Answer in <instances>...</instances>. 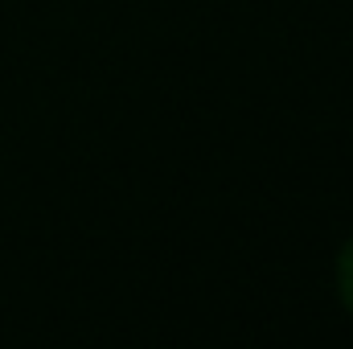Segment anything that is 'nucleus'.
I'll list each match as a JSON object with an SVG mask.
<instances>
[{"instance_id":"nucleus-1","label":"nucleus","mask_w":353,"mask_h":349,"mask_svg":"<svg viewBox=\"0 0 353 349\" xmlns=\"http://www.w3.org/2000/svg\"><path fill=\"white\" fill-rule=\"evenodd\" d=\"M337 292H341V304L353 312V239L345 243V251L337 259Z\"/></svg>"}]
</instances>
